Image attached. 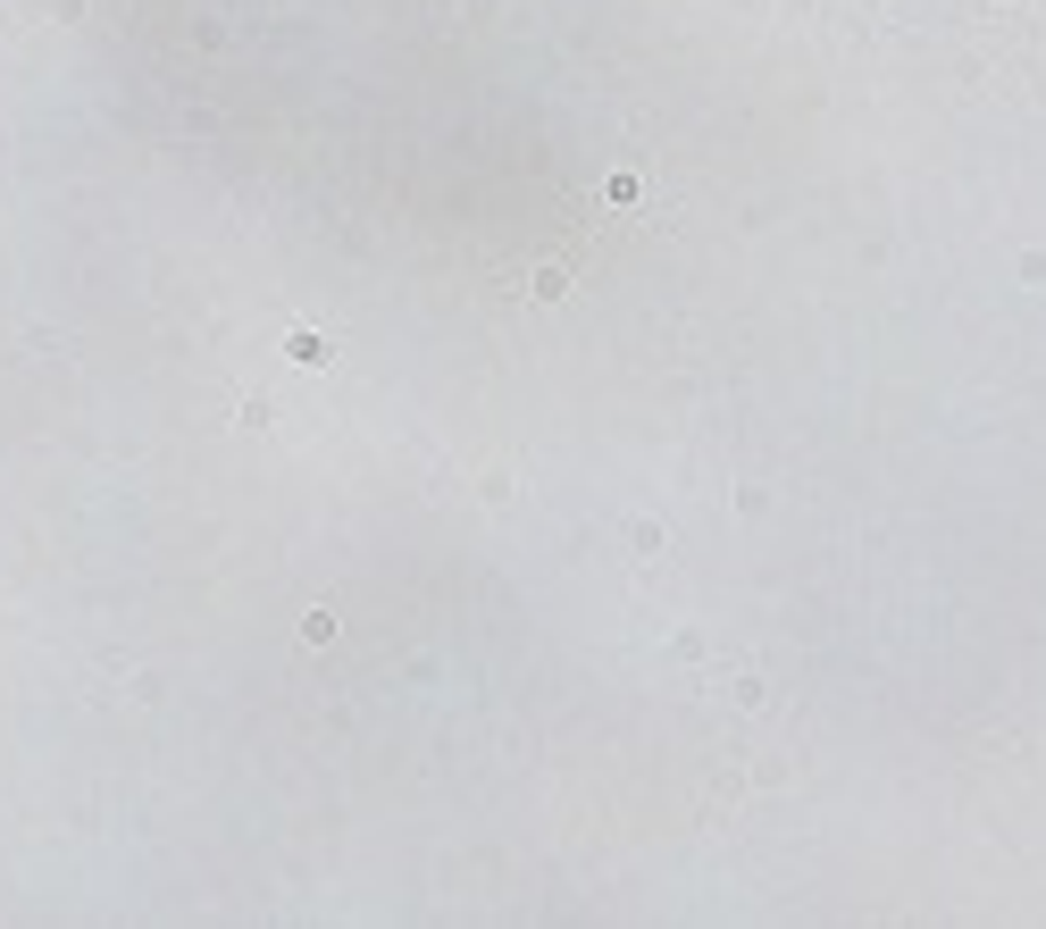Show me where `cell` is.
<instances>
[{
  "mask_svg": "<svg viewBox=\"0 0 1046 929\" xmlns=\"http://www.w3.org/2000/svg\"><path fill=\"white\" fill-rule=\"evenodd\" d=\"M527 293H536V302H561V293H570V268H536V277H527Z\"/></svg>",
  "mask_w": 1046,
  "mask_h": 929,
  "instance_id": "2",
  "label": "cell"
},
{
  "mask_svg": "<svg viewBox=\"0 0 1046 929\" xmlns=\"http://www.w3.org/2000/svg\"><path fill=\"white\" fill-rule=\"evenodd\" d=\"M704 653H712V637H704V628H678V637H670V662H704Z\"/></svg>",
  "mask_w": 1046,
  "mask_h": 929,
  "instance_id": "3",
  "label": "cell"
},
{
  "mask_svg": "<svg viewBox=\"0 0 1046 929\" xmlns=\"http://www.w3.org/2000/svg\"><path fill=\"white\" fill-rule=\"evenodd\" d=\"M787 9H795V18H804V9H812V0H787Z\"/></svg>",
  "mask_w": 1046,
  "mask_h": 929,
  "instance_id": "4",
  "label": "cell"
},
{
  "mask_svg": "<svg viewBox=\"0 0 1046 929\" xmlns=\"http://www.w3.org/2000/svg\"><path fill=\"white\" fill-rule=\"evenodd\" d=\"M729 704H737V712H762V704H770V678H762V670L729 678Z\"/></svg>",
  "mask_w": 1046,
  "mask_h": 929,
  "instance_id": "1",
  "label": "cell"
},
{
  "mask_svg": "<svg viewBox=\"0 0 1046 929\" xmlns=\"http://www.w3.org/2000/svg\"><path fill=\"white\" fill-rule=\"evenodd\" d=\"M1004 9H1030V0H1004Z\"/></svg>",
  "mask_w": 1046,
  "mask_h": 929,
  "instance_id": "5",
  "label": "cell"
}]
</instances>
